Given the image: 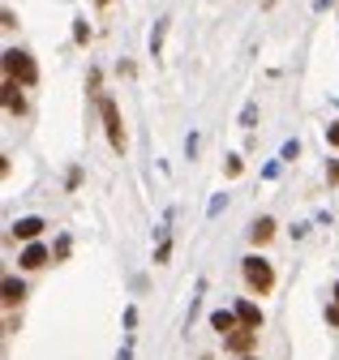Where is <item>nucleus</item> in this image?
<instances>
[{
  "label": "nucleus",
  "instance_id": "nucleus-1",
  "mask_svg": "<svg viewBox=\"0 0 339 360\" xmlns=\"http://www.w3.org/2000/svg\"><path fill=\"white\" fill-rule=\"evenodd\" d=\"M240 270H245V283L258 292V296L275 287V270H271V261H266V257H258V253H253V257L240 261Z\"/></svg>",
  "mask_w": 339,
  "mask_h": 360
},
{
  "label": "nucleus",
  "instance_id": "nucleus-15",
  "mask_svg": "<svg viewBox=\"0 0 339 360\" xmlns=\"http://www.w3.org/2000/svg\"><path fill=\"white\" fill-rule=\"evenodd\" d=\"M327 322H331V326H339V305H335V309H327Z\"/></svg>",
  "mask_w": 339,
  "mask_h": 360
},
{
  "label": "nucleus",
  "instance_id": "nucleus-5",
  "mask_svg": "<svg viewBox=\"0 0 339 360\" xmlns=\"http://www.w3.org/2000/svg\"><path fill=\"white\" fill-rule=\"evenodd\" d=\"M232 313L240 318V326H249V331H258V326H262V309H258L253 300H240V305L232 309Z\"/></svg>",
  "mask_w": 339,
  "mask_h": 360
},
{
  "label": "nucleus",
  "instance_id": "nucleus-7",
  "mask_svg": "<svg viewBox=\"0 0 339 360\" xmlns=\"http://www.w3.org/2000/svg\"><path fill=\"white\" fill-rule=\"evenodd\" d=\"M22 266H26V270L47 266V249H43V244H26V249H22Z\"/></svg>",
  "mask_w": 339,
  "mask_h": 360
},
{
  "label": "nucleus",
  "instance_id": "nucleus-6",
  "mask_svg": "<svg viewBox=\"0 0 339 360\" xmlns=\"http://www.w3.org/2000/svg\"><path fill=\"white\" fill-rule=\"evenodd\" d=\"M18 86H22V81H13V77H5V107L13 112V116H22V112H26V103H22V94H18Z\"/></svg>",
  "mask_w": 339,
  "mask_h": 360
},
{
  "label": "nucleus",
  "instance_id": "nucleus-8",
  "mask_svg": "<svg viewBox=\"0 0 339 360\" xmlns=\"http://www.w3.org/2000/svg\"><path fill=\"white\" fill-rule=\"evenodd\" d=\"M253 339H258V331L240 326V331H232V335H228V348H232V352H249V348H253Z\"/></svg>",
  "mask_w": 339,
  "mask_h": 360
},
{
  "label": "nucleus",
  "instance_id": "nucleus-18",
  "mask_svg": "<svg viewBox=\"0 0 339 360\" xmlns=\"http://www.w3.org/2000/svg\"><path fill=\"white\" fill-rule=\"evenodd\" d=\"M245 360H253V356H245Z\"/></svg>",
  "mask_w": 339,
  "mask_h": 360
},
{
  "label": "nucleus",
  "instance_id": "nucleus-9",
  "mask_svg": "<svg viewBox=\"0 0 339 360\" xmlns=\"http://www.w3.org/2000/svg\"><path fill=\"white\" fill-rule=\"evenodd\" d=\"M249 236H253V244H266L271 236H275V219H253V227H249Z\"/></svg>",
  "mask_w": 339,
  "mask_h": 360
},
{
  "label": "nucleus",
  "instance_id": "nucleus-4",
  "mask_svg": "<svg viewBox=\"0 0 339 360\" xmlns=\"http://www.w3.org/2000/svg\"><path fill=\"white\" fill-rule=\"evenodd\" d=\"M43 227H47V223H43L39 215H26V219L13 223V236H18V240H35V236L43 232Z\"/></svg>",
  "mask_w": 339,
  "mask_h": 360
},
{
  "label": "nucleus",
  "instance_id": "nucleus-11",
  "mask_svg": "<svg viewBox=\"0 0 339 360\" xmlns=\"http://www.w3.org/2000/svg\"><path fill=\"white\" fill-rule=\"evenodd\" d=\"M22 296H26L22 279H13V274H9V279H5V305H9V309H13V305H22Z\"/></svg>",
  "mask_w": 339,
  "mask_h": 360
},
{
  "label": "nucleus",
  "instance_id": "nucleus-16",
  "mask_svg": "<svg viewBox=\"0 0 339 360\" xmlns=\"http://www.w3.org/2000/svg\"><path fill=\"white\" fill-rule=\"evenodd\" d=\"M335 305H339V283H335Z\"/></svg>",
  "mask_w": 339,
  "mask_h": 360
},
{
  "label": "nucleus",
  "instance_id": "nucleus-12",
  "mask_svg": "<svg viewBox=\"0 0 339 360\" xmlns=\"http://www.w3.org/2000/svg\"><path fill=\"white\" fill-rule=\"evenodd\" d=\"M73 39H77V43H86V39H90V26H86V22H77V26H73Z\"/></svg>",
  "mask_w": 339,
  "mask_h": 360
},
{
  "label": "nucleus",
  "instance_id": "nucleus-10",
  "mask_svg": "<svg viewBox=\"0 0 339 360\" xmlns=\"http://www.w3.org/2000/svg\"><path fill=\"white\" fill-rule=\"evenodd\" d=\"M236 322H240V318L228 313V309H215V313H211V326H215L219 335H232V331H236Z\"/></svg>",
  "mask_w": 339,
  "mask_h": 360
},
{
  "label": "nucleus",
  "instance_id": "nucleus-2",
  "mask_svg": "<svg viewBox=\"0 0 339 360\" xmlns=\"http://www.w3.org/2000/svg\"><path fill=\"white\" fill-rule=\"evenodd\" d=\"M5 77L22 81V86H35V81H39V69H35V60H30L26 52H5Z\"/></svg>",
  "mask_w": 339,
  "mask_h": 360
},
{
  "label": "nucleus",
  "instance_id": "nucleus-3",
  "mask_svg": "<svg viewBox=\"0 0 339 360\" xmlns=\"http://www.w3.org/2000/svg\"><path fill=\"white\" fill-rule=\"evenodd\" d=\"M99 112H103V129H108V142L112 151H125V125H121V112L112 99H99Z\"/></svg>",
  "mask_w": 339,
  "mask_h": 360
},
{
  "label": "nucleus",
  "instance_id": "nucleus-14",
  "mask_svg": "<svg viewBox=\"0 0 339 360\" xmlns=\"http://www.w3.org/2000/svg\"><path fill=\"white\" fill-rule=\"evenodd\" d=\"M327 142H331V146H339V120H335V125L327 129Z\"/></svg>",
  "mask_w": 339,
  "mask_h": 360
},
{
  "label": "nucleus",
  "instance_id": "nucleus-17",
  "mask_svg": "<svg viewBox=\"0 0 339 360\" xmlns=\"http://www.w3.org/2000/svg\"><path fill=\"white\" fill-rule=\"evenodd\" d=\"M99 5H112V0H99Z\"/></svg>",
  "mask_w": 339,
  "mask_h": 360
},
{
  "label": "nucleus",
  "instance_id": "nucleus-13",
  "mask_svg": "<svg viewBox=\"0 0 339 360\" xmlns=\"http://www.w3.org/2000/svg\"><path fill=\"white\" fill-rule=\"evenodd\" d=\"M223 172H228V176H240V159H236V155H232V159H228V163H223Z\"/></svg>",
  "mask_w": 339,
  "mask_h": 360
}]
</instances>
